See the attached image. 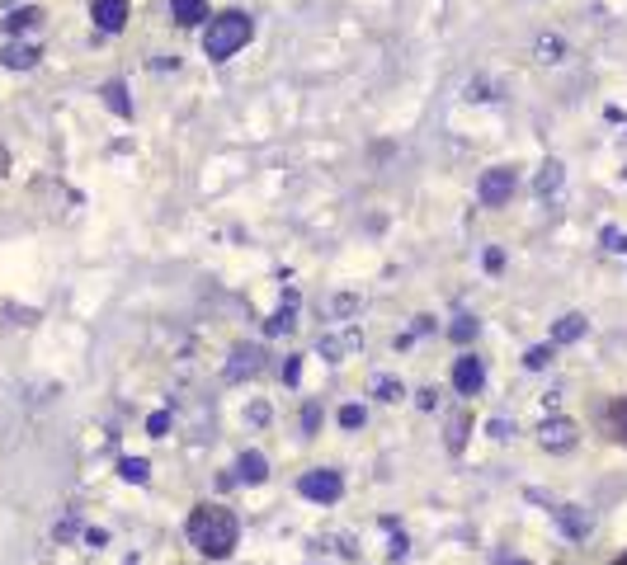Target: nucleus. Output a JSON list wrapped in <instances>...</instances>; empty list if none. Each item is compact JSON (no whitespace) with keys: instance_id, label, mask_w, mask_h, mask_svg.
Returning <instances> with one entry per match:
<instances>
[{"instance_id":"f257e3e1","label":"nucleus","mask_w":627,"mask_h":565,"mask_svg":"<svg viewBox=\"0 0 627 565\" xmlns=\"http://www.w3.org/2000/svg\"><path fill=\"white\" fill-rule=\"evenodd\" d=\"M236 537H241V523L222 504H199L194 514H189V542L212 560H227L236 551Z\"/></svg>"},{"instance_id":"f03ea898","label":"nucleus","mask_w":627,"mask_h":565,"mask_svg":"<svg viewBox=\"0 0 627 565\" xmlns=\"http://www.w3.org/2000/svg\"><path fill=\"white\" fill-rule=\"evenodd\" d=\"M255 34V24L251 15H241V10H227V15H217L208 28H203V52L212 56V62H227L231 52H241L245 43H251Z\"/></svg>"},{"instance_id":"7ed1b4c3","label":"nucleus","mask_w":627,"mask_h":565,"mask_svg":"<svg viewBox=\"0 0 627 565\" xmlns=\"http://www.w3.org/2000/svg\"><path fill=\"white\" fill-rule=\"evenodd\" d=\"M316 349H321V358H325V363H344L349 354H359V349H364V330L354 325V321H349L344 330H325Z\"/></svg>"},{"instance_id":"20e7f679","label":"nucleus","mask_w":627,"mask_h":565,"mask_svg":"<svg viewBox=\"0 0 627 565\" xmlns=\"http://www.w3.org/2000/svg\"><path fill=\"white\" fill-rule=\"evenodd\" d=\"M477 198H481L486 208L509 203V198H514V170L509 165H490L486 175H481V184H477Z\"/></svg>"},{"instance_id":"39448f33","label":"nucleus","mask_w":627,"mask_h":565,"mask_svg":"<svg viewBox=\"0 0 627 565\" xmlns=\"http://www.w3.org/2000/svg\"><path fill=\"white\" fill-rule=\"evenodd\" d=\"M297 490H303L307 499H316V504H335L344 495V480H340V471L316 467V471H307L303 480H297Z\"/></svg>"},{"instance_id":"423d86ee","label":"nucleus","mask_w":627,"mask_h":565,"mask_svg":"<svg viewBox=\"0 0 627 565\" xmlns=\"http://www.w3.org/2000/svg\"><path fill=\"white\" fill-rule=\"evenodd\" d=\"M576 424H570L566 415H552V419H542V429H538V443L548 447V452H570L576 447Z\"/></svg>"},{"instance_id":"0eeeda50","label":"nucleus","mask_w":627,"mask_h":565,"mask_svg":"<svg viewBox=\"0 0 627 565\" xmlns=\"http://www.w3.org/2000/svg\"><path fill=\"white\" fill-rule=\"evenodd\" d=\"M264 373V349L260 344H236L231 363H227V382H245V377H260Z\"/></svg>"},{"instance_id":"6e6552de","label":"nucleus","mask_w":627,"mask_h":565,"mask_svg":"<svg viewBox=\"0 0 627 565\" xmlns=\"http://www.w3.org/2000/svg\"><path fill=\"white\" fill-rule=\"evenodd\" d=\"M453 386H457V396H477L486 386V363L477 354H462L453 363Z\"/></svg>"},{"instance_id":"1a4fd4ad","label":"nucleus","mask_w":627,"mask_h":565,"mask_svg":"<svg viewBox=\"0 0 627 565\" xmlns=\"http://www.w3.org/2000/svg\"><path fill=\"white\" fill-rule=\"evenodd\" d=\"M552 519H557V528L566 532V537H590V528H594V519H590V508H581V504H561V508H552Z\"/></svg>"},{"instance_id":"9d476101","label":"nucleus","mask_w":627,"mask_h":565,"mask_svg":"<svg viewBox=\"0 0 627 565\" xmlns=\"http://www.w3.org/2000/svg\"><path fill=\"white\" fill-rule=\"evenodd\" d=\"M90 15H95V24L104 28V34H123V24H128V0H95Z\"/></svg>"},{"instance_id":"9b49d317","label":"nucleus","mask_w":627,"mask_h":565,"mask_svg":"<svg viewBox=\"0 0 627 565\" xmlns=\"http://www.w3.org/2000/svg\"><path fill=\"white\" fill-rule=\"evenodd\" d=\"M364 311V297L359 293H340V297H325L321 302V316L325 321H349V316H359Z\"/></svg>"},{"instance_id":"f8f14e48","label":"nucleus","mask_w":627,"mask_h":565,"mask_svg":"<svg viewBox=\"0 0 627 565\" xmlns=\"http://www.w3.org/2000/svg\"><path fill=\"white\" fill-rule=\"evenodd\" d=\"M264 476H269L264 452H241V462H236V480H245V486H260Z\"/></svg>"},{"instance_id":"ddd939ff","label":"nucleus","mask_w":627,"mask_h":565,"mask_svg":"<svg viewBox=\"0 0 627 565\" xmlns=\"http://www.w3.org/2000/svg\"><path fill=\"white\" fill-rule=\"evenodd\" d=\"M581 334H585V316H581V311H570V316H561V321L552 325V349H557V344H576Z\"/></svg>"},{"instance_id":"4468645a","label":"nucleus","mask_w":627,"mask_h":565,"mask_svg":"<svg viewBox=\"0 0 627 565\" xmlns=\"http://www.w3.org/2000/svg\"><path fill=\"white\" fill-rule=\"evenodd\" d=\"M10 71H29L34 62H38V43H10L5 47V56H0Z\"/></svg>"},{"instance_id":"2eb2a0df","label":"nucleus","mask_w":627,"mask_h":565,"mask_svg":"<svg viewBox=\"0 0 627 565\" xmlns=\"http://www.w3.org/2000/svg\"><path fill=\"white\" fill-rule=\"evenodd\" d=\"M99 95H104V104L114 108L118 118H132V99H128V85H123V80H108Z\"/></svg>"},{"instance_id":"dca6fc26","label":"nucleus","mask_w":627,"mask_h":565,"mask_svg":"<svg viewBox=\"0 0 627 565\" xmlns=\"http://www.w3.org/2000/svg\"><path fill=\"white\" fill-rule=\"evenodd\" d=\"M170 19H175V24H199V19H208V0H170Z\"/></svg>"},{"instance_id":"f3484780","label":"nucleus","mask_w":627,"mask_h":565,"mask_svg":"<svg viewBox=\"0 0 627 565\" xmlns=\"http://www.w3.org/2000/svg\"><path fill=\"white\" fill-rule=\"evenodd\" d=\"M561 180H566V170H561V160H548V165L538 170V180H533V189H538L542 198H548V193H557V189H561Z\"/></svg>"},{"instance_id":"a211bd4d","label":"nucleus","mask_w":627,"mask_h":565,"mask_svg":"<svg viewBox=\"0 0 627 565\" xmlns=\"http://www.w3.org/2000/svg\"><path fill=\"white\" fill-rule=\"evenodd\" d=\"M533 52H538V62L552 67V62H561V56H566V38H561V34H542Z\"/></svg>"},{"instance_id":"6ab92c4d","label":"nucleus","mask_w":627,"mask_h":565,"mask_svg":"<svg viewBox=\"0 0 627 565\" xmlns=\"http://www.w3.org/2000/svg\"><path fill=\"white\" fill-rule=\"evenodd\" d=\"M118 476L128 480V486H147L151 462H147V457H123V462H118Z\"/></svg>"},{"instance_id":"aec40b11","label":"nucleus","mask_w":627,"mask_h":565,"mask_svg":"<svg viewBox=\"0 0 627 565\" xmlns=\"http://www.w3.org/2000/svg\"><path fill=\"white\" fill-rule=\"evenodd\" d=\"M43 19V10L38 5H24V10H10L5 15V34H24V28H34Z\"/></svg>"},{"instance_id":"412c9836","label":"nucleus","mask_w":627,"mask_h":565,"mask_svg":"<svg viewBox=\"0 0 627 565\" xmlns=\"http://www.w3.org/2000/svg\"><path fill=\"white\" fill-rule=\"evenodd\" d=\"M293 311H297V306H279L274 316L264 321V334H288V330L297 325V316H293Z\"/></svg>"},{"instance_id":"4be33fe9","label":"nucleus","mask_w":627,"mask_h":565,"mask_svg":"<svg viewBox=\"0 0 627 565\" xmlns=\"http://www.w3.org/2000/svg\"><path fill=\"white\" fill-rule=\"evenodd\" d=\"M477 330H481V321H477V316H457V321L448 325V334L457 339V344H472V339H477Z\"/></svg>"},{"instance_id":"5701e85b","label":"nucleus","mask_w":627,"mask_h":565,"mask_svg":"<svg viewBox=\"0 0 627 565\" xmlns=\"http://www.w3.org/2000/svg\"><path fill=\"white\" fill-rule=\"evenodd\" d=\"M462 443H468V415H453V419H448V447L457 452Z\"/></svg>"},{"instance_id":"b1692460","label":"nucleus","mask_w":627,"mask_h":565,"mask_svg":"<svg viewBox=\"0 0 627 565\" xmlns=\"http://www.w3.org/2000/svg\"><path fill=\"white\" fill-rule=\"evenodd\" d=\"M552 354H557L552 344H533V349L524 354V363H529V367H533V373H538V367H548V363H552Z\"/></svg>"},{"instance_id":"393cba45","label":"nucleus","mask_w":627,"mask_h":565,"mask_svg":"<svg viewBox=\"0 0 627 565\" xmlns=\"http://www.w3.org/2000/svg\"><path fill=\"white\" fill-rule=\"evenodd\" d=\"M316 429H321V401H307V406H303V434L312 438Z\"/></svg>"},{"instance_id":"a878e982","label":"nucleus","mask_w":627,"mask_h":565,"mask_svg":"<svg viewBox=\"0 0 627 565\" xmlns=\"http://www.w3.org/2000/svg\"><path fill=\"white\" fill-rule=\"evenodd\" d=\"M377 396H383V401H401V396H406V386L396 382V377H377V386H373Z\"/></svg>"},{"instance_id":"bb28decb","label":"nucleus","mask_w":627,"mask_h":565,"mask_svg":"<svg viewBox=\"0 0 627 565\" xmlns=\"http://www.w3.org/2000/svg\"><path fill=\"white\" fill-rule=\"evenodd\" d=\"M147 434H151V438H166V434H170V410H156V415L147 419Z\"/></svg>"},{"instance_id":"cd10ccee","label":"nucleus","mask_w":627,"mask_h":565,"mask_svg":"<svg viewBox=\"0 0 627 565\" xmlns=\"http://www.w3.org/2000/svg\"><path fill=\"white\" fill-rule=\"evenodd\" d=\"M604 245L613 254H627V231H618V226H604Z\"/></svg>"},{"instance_id":"c85d7f7f","label":"nucleus","mask_w":627,"mask_h":565,"mask_svg":"<svg viewBox=\"0 0 627 565\" xmlns=\"http://www.w3.org/2000/svg\"><path fill=\"white\" fill-rule=\"evenodd\" d=\"M468 99H481V104L496 99V85H490V80H472V85H468Z\"/></svg>"},{"instance_id":"c756f323","label":"nucleus","mask_w":627,"mask_h":565,"mask_svg":"<svg viewBox=\"0 0 627 565\" xmlns=\"http://www.w3.org/2000/svg\"><path fill=\"white\" fill-rule=\"evenodd\" d=\"M364 424V406H344L340 410V429H359Z\"/></svg>"},{"instance_id":"7c9ffc66","label":"nucleus","mask_w":627,"mask_h":565,"mask_svg":"<svg viewBox=\"0 0 627 565\" xmlns=\"http://www.w3.org/2000/svg\"><path fill=\"white\" fill-rule=\"evenodd\" d=\"M613 434L627 443V401H618V406H613Z\"/></svg>"},{"instance_id":"2f4dec72","label":"nucleus","mask_w":627,"mask_h":565,"mask_svg":"<svg viewBox=\"0 0 627 565\" xmlns=\"http://www.w3.org/2000/svg\"><path fill=\"white\" fill-rule=\"evenodd\" d=\"M297 377H303V358H283V382L293 386Z\"/></svg>"},{"instance_id":"473e14b6","label":"nucleus","mask_w":627,"mask_h":565,"mask_svg":"<svg viewBox=\"0 0 627 565\" xmlns=\"http://www.w3.org/2000/svg\"><path fill=\"white\" fill-rule=\"evenodd\" d=\"M406 551H411V547H406V532H396V537H392V547H387V556H392V560H401Z\"/></svg>"},{"instance_id":"72a5a7b5","label":"nucleus","mask_w":627,"mask_h":565,"mask_svg":"<svg viewBox=\"0 0 627 565\" xmlns=\"http://www.w3.org/2000/svg\"><path fill=\"white\" fill-rule=\"evenodd\" d=\"M500 264H505V250H496V245H490V250H486V269H490V273H496Z\"/></svg>"},{"instance_id":"f704fd0d","label":"nucleus","mask_w":627,"mask_h":565,"mask_svg":"<svg viewBox=\"0 0 627 565\" xmlns=\"http://www.w3.org/2000/svg\"><path fill=\"white\" fill-rule=\"evenodd\" d=\"M490 438H509V419H490Z\"/></svg>"},{"instance_id":"c9c22d12","label":"nucleus","mask_w":627,"mask_h":565,"mask_svg":"<svg viewBox=\"0 0 627 565\" xmlns=\"http://www.w3.org/2000/svg\"><path fill=\"white\" fill-rule=\"evenodd\" d=\"M86 542H90V547H104V542H108V532H99V528H90V532H86Z\"/></svg>"},{"instance_id":"e433bc0d","label":"nucleus","mask_w":627,"mask_h":565,"mask_svg":"<svg viewBox=\"0 0 627 565\" xmlns=\"http://www.w3.org/2000/svg\"><path fill=\"white\" fill-rule=\"evenodd\" d=\"M57 537L67 542V537H76V519H67V523H57Z\"/></svg>"},{"instance_id":"4c0bfd02","label":"nucleus","mask_w":627,"mask_h":565,"mask_svg":"<svg viewBox=\"0 0 627 565\" xmlns=\"http://www.w3.org/2000/svg\"><path fill=\"white\" fill-rule=\"evenodd\" d=\"M613 565H627V556H618V560H613Z\"/></svg>"},{"instance_id":"58836bf2","label":"nucleus","mask_w":627,"mask_h":565,"mask_svg":"<svg viewBox=\"0 0 627 565\" xmlns=\"http://www.w3.org/2000/svg\"><path fill=\"white\" fill-rule=\"evenodd\" d=\"M509 565H529V560H509Z\"/></svg>"}]
</instances>
